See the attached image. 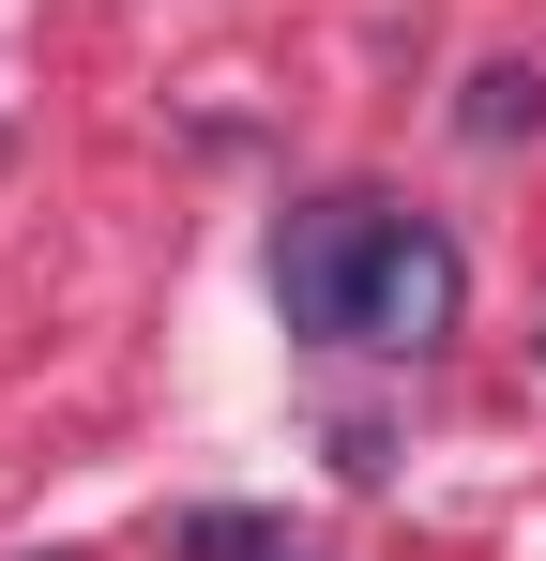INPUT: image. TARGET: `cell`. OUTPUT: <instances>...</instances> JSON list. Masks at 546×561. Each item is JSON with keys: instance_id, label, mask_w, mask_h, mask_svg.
Segmentation results:
<instances>
[{"instance_id": "1", "label": "cell", "mask_w": 546, "mask_h": 561, "mask_svg": "<svg viewBox=\"0 0 546 561\" xmlns=\"http://www.w3.org/2000/svg\"><path fill=\"white\" fill-rule=\"evenodd\" d=\"M273 304L319 350H441L455 304H470V259L425 213H395V197H319L273 243Z\"/></svg>"}, {"instance_id": "2", "label": "cell", "mask_w": 546, "mask_h": 561, "mask_svg": "<svg viewBox=\"0 0 546 561\" xmlns=\"http://www.w3.org/2000/svg\"><path fill=\"white\" fill-rule=\"evenodd\" d=\"M455 122H470V137H486V152H516V137H532V122H546V77H532V61H486V77H470V106H455Z\"/></svg>"}, {"instance_id": "3", "label": "cell", "mask_w": 546, "mask_h": 561, "mask_svg": "<svg viewBox=\"0 0 546 561\" xmlns=\"http://www.w3.org/2000/svg\"><path fill=\"white\" fill-rule=\"evenodd\" d=\"M182 547H197V561H319V547H288V531H259V516H197Z\"/></svg>"}]
</instances>
